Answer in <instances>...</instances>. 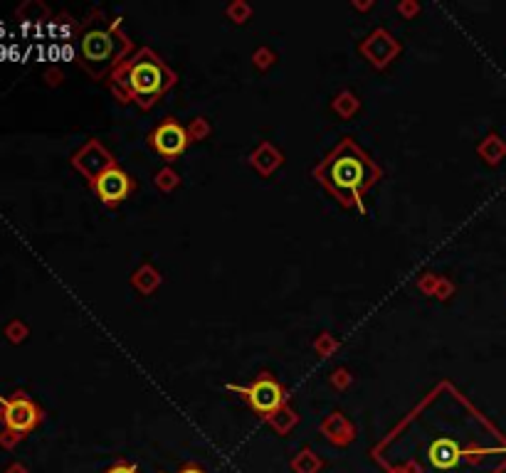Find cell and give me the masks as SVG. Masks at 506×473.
I'll list each match as a JSON object with an SVG mask.
<instances>
[{"mask_svg": "<svg viewBox=\"0 0 506 473\" xmlns=\"http://www.w3.org/2000/svg\"><path fill=\"white\" fill-rule=\"evenodd\" d=\"M3 422L11 432L15 434H27L37 427L40 422V409L32 404V399L27 397H13V399H3Z\"/></svg>", "mask_w": 506, "mask_h": 473, "instance_id": "obj_7", "label": "cell"}, {"mask_svg": "<svg viewBox=\"0 0 506 473\" xmlns=\"http://www.w3.org/2000/svg\"><path fill=\"white\" fill-rule=\"evenodd\" d=\"M178 473H205V471H202L200 466H186V468H181Z\"/></svg>", "mask_w": 506, "mask_h": 473, "instance_id": "obj_10", "label": "cell"}, {"mask_svg": "<svg viewBox=\"0 0 506 473\" xmlns=\"http://www.w3.org/2000/svg\"><path fill=\"white\" fill-rule=\"evenodd\" d=\"M91 187H94V192L99 195L101 202L119 205V202L126 200L129 192H131V178L119 166H109L107 171H101L99 175L91 180Z\"/></svg>", "mask_w": 506, "mask_h": 473, "instance_id": "obj_5", "label": "cell"}, {"mask_svg": "<svg viewBox=\"0 0 506 473\" xmlns=\"http://www.w3.org/2000/svg\"><path fill=\"white\" fill-rule=\"evenodd\" d=\"M316 175L329 187V192H334L341 202L356 205L358 210H363L365 190L375 185L380 173L375 168V163L356 143L344 141L321 163Z\"/></svg>", "mask_w": 506, "mask_h": 473, "instance_id": "obj_1", "label": "cell"}, {"mask_svg": "<svg viewBox=\"0 0 506 473\" xmlns=\"http://www.w3.org/2000/svg\"><path fill=\"white\" fill-rule=\"evenodd\" d=\"M230 389L238 392V394H242V397L249 402V407H252L259 417H269V414H274L284 402L282 385H279L274 378H269V375H262V378L254 380V382L247 385V387H235V385H230Z\"/></svg>", "mask_w": 506, "mask_h": 473, "instance_id": "obj_4", "label": "cell"}, {"mask_svg": "<svg viewBox=\"0 0 506 473\" xmlns=\"http://www.w3.org/2000/svg\"><path fill=\"white\" fill-rule=\"evenodd\" d=\"M148 143H151V148L161 158H166V161H173V158H178L183 151H186L188 133H186V128H183L181 124L168 119V121L158 124V126L153 128L151 136H148Z\"/></svg>", "mask_w": 506, "mask_h": 473, "instance_id": "obj_6", "label": "cell"}, {"mask_svg": "<svg viewBox=\"0 0 506 473\" xmlns=\"http://www.w3.org/2000/svg\"><path fill=\"white\" fill-rule=\"evenodd\" d=\"M124 50V40L114 27H94L82 37V62L91 74H101Z\"/></svg>", "mask_w": 506, "mask_h": 473, "instance_id": "obj_3", "label": "cell"}, {"mask_svg": "<svg viewBox=\"0 0 506 473\" xmlns=\"http://www.w3.org/2000/svg\"><path fill=\"white\" fill-rule=\"evenodd\" d=\"M107 473H138V468L131 466V463H117V466H112Z\"/></svg>", "mask_w": 506, "mask_h": 473, "instance_id": "obj_9", "label": "cell"}, {"mask_svg": "<svg viewBox=\"0 0 506 473\" xmlns=\"http://www.w3.org/2000/svg\"><path fill=\"white\" fill-rule=\"evenodd\" d=\"M465 453L467 451H462L460 444L452 441V439H437V441H432L430 448H427V461L435 468L447 471V468H455Z\"/></svg>", "mask_w": 506, "mask_h": 473, "instance_id": "obj_8", "label": "cell"}, {"mask_svg": "<svg viewBox=\"0 0 506 473\" xmlns=\"http://www.w3.org/2000/svg\"><path fill=\"white\" fill-rule=\"evenodd\" d=\"M114 79H117V86L122 89L124 96L138 99L143 104L158 99L173 84L171 69L151 50H141L134 60L119 67Z\"/></svg>", "mask_w": 506, "mask_h": 473, "instance_id": "obj_2", "label": "cell"}]
</instances>
